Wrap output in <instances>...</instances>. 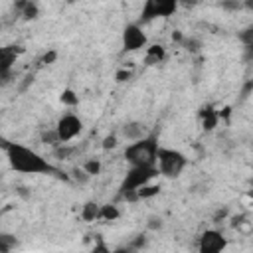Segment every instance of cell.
<instances>
[{"instance_id": "cell-32", "label": "cell", "mask_w": 253, "mask_h": 253, "mask_svg": "<svg viewBox=\"0 0 253 253\" xmlns=\"http://www.w3.org/2000/svg\"><path fill=\"white\" fill-rule=\"evenodd\" d=\"M249 198L253 200V186H251V190H249Z\"/></svg>"}, {"instance_id": "cell-29", "label": "cell", "mask_w": 253, "mask_h": 253, "mask_svg": "<svg viewBox=\"0 0 253 253\" xmlns=\"http://www.w3.org/2000/svg\"><path fill=\"white\" fill-rule=\"evenodd\" d=\"M113 253H136V249L132 245H126V247H117Z\"/></svg>"}, {"instance_id": "cell-10", "label": "cell", "mask_w": 253, "mask_h": 253, "mask_svg": "<svg viewBox=\"0 0 253 253\" xmlns=\"http://www.w3.org/2000/svg\"><path fill=\"white\" fill-rule=\"evenodd\" d=\"M121 134H123L126 140L136 142V140L144 138V134H146V126H144V123L130 121V123H125V125L121 126Z\"/></svg>"}, {"instance_id": "cell-13", "label": "cell", "mask_w": 253, "mask_h": 253, "mask_svg": "<svg viewBox=\"0 0 253 253\" xmlns=\"http://www.w3.org/2000/svg\"><path fill=\"white\" fill-rule=\"evenodd\" d=\"M99 211H101V206L91 200V202H85V206L81 210V217L85 221H95V219H99Z\"/></svg>"}, {"instance_id": "cell-22", "label": "cell", "mask_w": 253, "mask_h": 253, "mask_svg": "<svg viewBox=\"0 0 253 253\" xmlns=\"http://www.w3.org/2000/svg\"><path fill=\"white\" fill-rule=\"evenodd\" d=\"M89 253H113L111 249H109V245L101 239V235H97V241H95V245L91 247V251Z\"/></svg>"}, {"instance_id": "cell-16", "label": "cell", "mask_w": 253, "mask_h": 253, "mask_svg": "<svg viewBox=\"0 0 253 253\" xmlns=\"http://www.w3.org/2000/svg\"><path fill=\"white\" fill-rule=\"evenodd\" d=\"M239 42L245 45V49H253V26H247L243 28L239 34H237Z\"/></svg>"}, {"instance_id": "cell-1", "label": "cell", "mask_w": 253, "mask_h": 253, "mask_svg": "<svg viewBox=\"0 0 253 253\" xmlns=\"http://www.w3.org/2000/svg\"><path fill=\"white\" fill-rule=\"evenodd\" d=\"M4 150L8 156L10 166L16 172L22 174H59L42 154H38L36 150L18 144V142H4Z\"/></svg>"}, {"instance_id": "cell-4", "label": "cell", "mask_w": 253, "mask_h": 253, "mask_svg": "<svg viewBox=\"0 0 253 253\" xmlns=\"http://www.w3.org/2000/svg\"><path fill=\"white\" fill-rule=\"evenodd\" d=\"M186 164H188V158L180 150L166 148V146H160L158 148L156 168H158V174H162L164 178H178L184 172Z\"/></svg>"}, {"instance_id": "cell-8", "label": "cell", "mask_w": 253, "mask_h": 253, "mask_svg": "<svg viewBox=\"0 0 253 253\" xmlns=\"http://www.w3.org/2000/svg\"><path fill=\"white\" fill-rule=\"evenodd\" d=\"M146 45V34L138 24H126L123 30V49L125 51H138Z\"/></svg>"}, {"instance_id": "cell-5", "label": "cell", "mask_w": 253, "mask_h": 253, "mask_svg": "<svg viewBox=\"0 0 253 253\" xmlns=\"http://www.w3.org/2000/svg\"><path fill=\"white\" fill-rule=\"evenodd\" d=\"M176 8H178V4L174 0H148L142 6L140 20L150 22L154 18H166V16H172L176 12Z\"/></svg>"}, {"instance_id": "cell-15", "label": "cell", "mask_w": 253, "mask_h": 253, "mask_svg": "<svg viewBox=\"0 0 253 253\" xmlns=\"http://www.w3.org/2000/svg\"><path fill=\"white\" fill-rule=\"evenodd\" d=\"M119 215H121V211H119V208H117L115 204H105V206H101L99 219H105V221H115V219H119Z\"/></svg>"}, {"instance_id": "cell-31", "label": "cell", "mask_w": 253, "mask_h": 253, "mask_svg": "<svg viewBox=\"0 0 253 253\" xmlns=\"http://www.w3.org/2000/svg\"><path fill=\"white\" fill-rule=\"evenodd\" d=\"M53 59H55V51H49V53H45V55H43V59H42V61H43V63H51Z\"/></svg>"}, {"instance_id": "cell-20", "label": "cell", "mask_w": 253, "mask_h": 253, "mask_svg": "<svg viewBox=\"0 0 253 253\" xmlns=\"http://www.w3.org/2000/svg\"><path fill=\"white\" fill-rule=\"evenodd\" d=\"M83 170H85L89 176H97V174L101 172V162H99V160H87V162L83 164Z\"/></svg>"}, {"instance_id": "cell-28", "label": "cell", "mask_w": 253, "mask_h": 253, "mask_svg": "<svg viewBox=\"0 0 253 253\" xmlns=\"http://www.w3.org/2000/svg\"><path fill=\"white\" fill-rule=\"evenodd\" d=\"M55 154H57V156H61V158H67V156L71 154V148H67V146H63V148H61V146H59V148H55Z\"/></svg>"}, {"instance_id": "cell-30", "label": "cell", "mask_w": 253, "mask_h": 253, "mask_svg": "<svg viewBox=\"0 0 253 253\" xmlns=\"http://www.w3.org/2000/svg\"><path fill=\"white\" fill-rule=\"evenodd\" d=\"M126 79H130V71H119L117 73V81H126Z\"/></svg>"}, {"instance_id": "cell-12", "label": "cell", "mask_w": 253, "mask_h": 253, "mask_svg": "<svg viewBox=\"0 0 253 253\" xmlns=\"http://www.w3.org/2000/svg\"><path fill=\"white\" fill-rule=\"evenodd\" d=\"M164 57H166L164 47H162L160 43H154V45L146 47L144 63H146V65H158V63H162V61H164Z\"/></svg>"}, {"instance_id": "cell-9", "label": "cell", "mask_w": 253, "mask_h": 253, "mask_svg": "<svg viewBox=\"0 0 253 253\" xmlns=\"http://www.w3.org/2000/svg\"><path fill=\"white\" fill-rule=\"evenodd\" d=\"M20 51H22V49H16V45H6V47L0 49V73H2L4 83H8V75H10L12 63L16 61V55H18Z\"/></svg>"}, {"instance_id": "cell-25", "label": "cell", "mask_w": 253, "mask_h": 253, "mask_svg": "<svg viewBox=\"0 0 253 253\" xmlns=\"http://www.w3.org/2000/svg\"><path fill=\"white\" fill-rule=\"evenodd\" d=\"M115 146H117V136H115V134H109V136L103 138V148H105V150H111V148H115Z\"/></svg>"}, {"instance_id": "cell-19", "label": "cell", "mask_w": 253, "mask_h": 253, "mask_svg": "<svg viewBox=\"0 0 253 253\" xmlns=\"http://www.w3.org/2000/svg\"><path fill=\"white\" fill-rule=\"evenodd\" d=\"M42 142H45V144H61L59 134H57L55 128H53V130H45V132H42Z\"/></svg>"}, {"instance_id": "cell-18", "label": "cell", "mask_w": 253, "mask_h": 253, "mask_svg": "<svg viewBox=\"0 0 253 253\" xmlns=\"http://www.w3.org/2000/svg\"><path fill=\"white\" fill-rule=\"evenodd\" d=\"M59 99H61V103H63V105H69V107H75V105L79 103V97L75 95V91H73V89H63Z\"/></svg>"}, {"instance_id": "cell-27", "label": "cell", "mask_w": 253, "mask_h": 253, "mask_svg": "<svg viewBox=\"0 0 253 253\" xmlns=\"http://www.w3.org/2000/svg\"><path fill=\"white\" fill-rule=\"evenodd\" d=\"M160 225H162V219L160 217H150L148 219V227L150 229H160Z\"/></svg>"}, {"instance_id": "cell-14", "label": "cell", "mask_w": 253, "mask_h": 253, "mask_svg": "<svg viewBox=\"0 0 253 253\" xmlns=\"http://www.w3.org/2000/svg\"><path fill=\"white\" fill-rule=\"evenodd\" d=\"M16 8H18V12H20V16H22L24 20H34V18H38V6H36L34 2H18Z\"/></svg>"}, {"instance_id": "cell-24", "label": "cell", "mask_w": 253, "mask_h": 253, "mask_svg": "<svg viewBox=\"0 0 253 253\" xmlns=\"http://www.w3.org/2000/svg\"><path fill=\"white\" fill-rule=\"evenodd\" d=\"M73 178H75L79 184H85V182H87L91 176H89V174H87L83 168H75V170H73Z\"/></svg>"}, {"instance_id": "cell-6", "label": "cell", "mask_w": 253, "mask_h": 253, "mask_svg": "<svg viewBox=\"0 0 253 253\" xmlns=\"http://www.w3.org/2000/svg\"><path fill=\"white\" fill-rule=\"evenodd\" d=\"M81 128H83V123H81V119H79L77 115H73V113L61 115L59 121H57V125H55V130H57V134H59L61 144H67L69 140H73V138L81 132Z\"/></svg>"}, {"instance_id": "cell-2", "label": "cell", "mask_w": 253, "mask_h": 253, "mask_svg": "<svg viewBox=\"0 0 253 253\" xmlns=\"http://www.w3.org/2000/svg\"><path fill=\"white\" fill-rule=\"evenodd\" d=\"M158 140L154 134H148L136 142H130L125 148V158L130 166H144V168H154L156 166V156H158Z\"/></svg>"}, {"instance_id": "cell-26", "label": "cell", "mask_w": 253, "mask_h": 253, "mask_svg": "<svg viewBox=\"0 0 253 253\" xmlns=\"http://www.w3.org/2000/svg\"><path fill=\"white\" fill-rule=\"evenodd\" d=\"M144 243H146V239H144V235H136V239H134V241H132L130 245H132V247H134V249L138 251L140 247H144Z\"/></svg>"}, {"instance_id": "cell-3", "label": "cell", "mask_w": 253, "mask_h": 253, "mask_svg": "<svg viewBox=\"0 0 253 253\" xmlns=\"http://www.w3.org/2000/svg\"><path fill=\"white\" fill-rule=\"evenodd\" d=\"M158 176V168H144V166H130V170L125 174L123 182H121V196L125 200H138L136 198V192L140 188H144L152 178Z\"/></svg>"}, {"instance_id": "cell-11", "label": "cell", "mask_w": 253, "mask_h": 253, "mask_svg": "<svg viewBox=\"0 0 253 253\" xmlns=\"http://www.w3.org/2000/svg\"><path fill=\"white\" fill-rule=\"evenodd\" d=\"M200 121H202V126L204 130H213L217 126V121H219V113L211 107V105H204L200 109Z\"/></svg>"}, {"instance_id": "cell-23", "label": "cell", "mask_w": 253, "mask_h": 253, "mask_svg": "<svg viewBox=\"0 0 253 253\" xmlns=\"http://www.w3.org/2000/svg\"><path fill=\"white\" fill-rule=\"evenodd\" d=\"M182 45H184L188 51H198L202 43H200L196 38H184V40H182Z\"/></svg>"}, {"instance_id": "cell-17", "label": "cell", "mask_w": 253, "mask_h": 253, "mask_svg": "<svg viewBox=\"0 0 253 253\" xmlns=\"http://www.w3.org/2000/svg\"><path fill=\"white\" fill-rule=\"evenodd\" d=\"M16 237L10 235V233H2L0 235V253H10L12 247H16Z\"/></svg>"}, {"instance_id": "cell-21", "label": "cell", "mask_w": 253, "mask_h": 253, "mask_svg": "<svg viewBox=\"0 0 253 253\" xmlns=\"http://www.w3.org/2000/svg\"><path fill=\"white\" fill-rule=\"evenodd\" d=\"M160 192V186H144V188H140L138 192H136V198L140 200V198H150V196H156Z\"/></svg>"}, {"instance_id": "cell-7", "label": "cell", "mask_w": 253, "mask_h": 253, "mask_svg": "<svg viewBox=\"0 0 253 253\" xmlns=\"http://www.w3.org/2000/svg\"><path fill=\"white\" fill-rule=\"evenodd\" d=\"M227 239L217 229H206L198 239V253H223Z\"/></svg>"}]
</instances>
